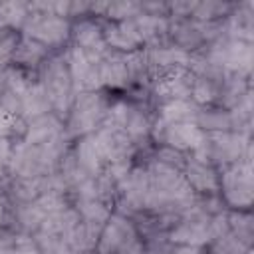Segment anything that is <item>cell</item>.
I'll list each match as a JSON object with an SVG mask.
<instances>
[{
    "label": "cell",
    "mask_w": 254,
    "mask_h": 254,
    "mask_svg": "<svg viewBox=\"0 0 254 254\" xmlns=\"http://www.w3.org/2000/svg\"><path fill=\"white\" fill-rule=\"evenodd\" d=\"M20 101H22V109L28 115H38V117L44 115L48 111V107L52 105L48 95H46V91H44V87H42V83H36V85L30 83V87L20 97Z\"/></svg>",
    "instance_id": "cell-17"
},
{
    "label": "cell",
    "mask_w": 254,
    "mask_h": 254,
    "mask_svg": "<svg viewBox=\"0 0 254 254\" xmlns=\"http://www.w3.org/2000/svg\"><path fill=\"white\" fill-rule=\"evenodd\" d=\"M198 113H196V107L187 101V99H173L169 101L165 107H163V121L167 125H173V123H190V119H194Z\"/></svg>",
    "instance_id": "cell-16"
},
{
    "label": "cell",
    "mask_w": 254,
    "mask_h": 254,
    "mask_svg": "<svg viewBox=\"0 0 254 254\" xmlns=\"http://www.w3.org/2000/svg\"><path fill=\"white\" fill-rule=\"evenodd\" d=\"M187 177H189V185L194 187L196 190H214L216 189V175L210 167H206V163L192 159L187 167Z\"/></svg>",
    "instance_id": "cell-15"
},
{
    "label": "cell",
    "mask_w": 254,
    "mask_h": 254,
    "mask_svg": "<svg viewBox=\"0 0 254 254\" xmlns=\"http://www.w3.org/2000/svg\"><path fill=\"white\" fill-rule=\"evenodd\" d=\"M93 137H95V141H97V145H99V149H101V153H103L105 159L117 161V159H123L127 155L131 137L125 133V129L103 127Z\"/></svg>",
    "instance_id": "cell-4"
},
{
    "label": "cell",
    "mask_w": 254,
    "mask_h": 254,
    "mask_svg": "<svg viewBox=\"0 0 254 254\" xmlns=\"http://www.w3.org/2000/svg\"><path fill=\"white\" fill-rule=\"evenodd\" d=\"M190 93L194 95L196 101L204 103V101H210V99L216 95V87H214L212 79H208V77H198V79L192 83Z\"/></svg>",
    "instance_id": "cell-21"
},
{
    "label": "cell",
    "mask_w": 254,
    "mask_h": 254,
    "mask_svg": "<svg viewBox=\"0 0 254 254\" xmlns=\"http://www.w3.org/2000/svg\"><path fill=\"white\" fill-rule=\"evenodd\" d=\"M131 238H135V232H133L131 224L121 216H113L109 220V224L105 226V230L101 232L99 254H113L115 250H119Z\"/></svg>",
    "instance_id": "cell-5"
},
{
    "label": "cell",
    "mask_w": 254,
    "mask_h": 254,
    "mask_svg": "<svg viewBox=\"0 0 254 254\" xmlns=\"http://www.w3.org/2000/svg\"><path fill=\"white\" fill-rule=\"evenodd\" d=\"M14 121H16V115H12V113L0 103V135L8 133V131L14 127Z\"/></svg>",
    "instance_id": "cell-25"
},
{
    "label": "cell",
    "mask_w": 254,
    "mask_h": 254,
    "mask_svg": "<svg viewBox=\"0 0 254 254\" xmlns=\"http://www.w3.org/2000/svg\"><path fill=\"white\" fill-rule=\"evenodd\" d=\"M77 210H81V214L85 216V220L99 222V224L109 216L107 208L99 202V198H81L79 204H77Z\"/></svg>",
    "instance_id": "cell-20"
},
{
    "label": "cell",
    "mask_w": 254,
    "mask_h": 254,
    "mask_svg": "<svg viewBox=\"0 0 254 254\" xmlns=\"http://www.w3.org/2000/svg\"><path fill=\"white\" fill-rule=\"evenodd\" d=\"M165 139L173 149H198L206 137L194 123H173L167 125Z\"/></svg>",
    "instance_id": "cell-7"
},
{
    "label": "cell",
    "mask_w": 254,
    "mask_h": 254,
    "mask_svg": "<svg viewBox=\"0 0 254 254\" xmlns=\"http://www.w3.org/2000/svg\"><path fill=\"white\" fill-rule=\"evenodd\" d=\"M212 62L218 65H226L232 69H248L252 62V52L248 44L242 42H228L224 48H218L212 56Z\"/></svg>",
    "instance_id": "cell-8"
},
{
    "label": "cell",
    "mask_w": 254,
    "mask_h": 254,
    "mask_svg": "<svg viewBox=\"0 0 254 254\" xmlns=\"http://www.w3.org/2000/svg\"><path fill=\"white\" fill-rule=\"evenodd\" d=\"M60 133V123L56 117L52 115H40L36 117V121L30 125L28 129V137L24 143L28 145H44V143H50L58 137Z\"/></svg>",
    "instance_id": "cell-12"
},
{
    "label": "cell",
    "mask_w": 254,
    "mask_h": 254,
    "mask_svg": "<svg viewBox=\"0 0 254 254\" xmlns=\"http://www.w3.org/2000/svg\"><path fill=\"white\" fill-rule=\"evenodd\" d=\"M28 34L44 44H58L67 36V24L58 16H36L28 26Z\"/></svg>",
    "instance_id": "cell-6"
},
{
    "label": "cell",
    "mask_w": 254,
    "mask_h": 254,
    "mask_svg": "<svg viewBox=\"0 0 254 254\" xmlns=\"http://www.w3.org/2000/svg\"><path fill=\"white\" fill-rule=\"evenodd\" d=\"M103 159H105V157H103V153H101V149H99V145H97V141H95L93 135L85 137V139L77 145L75 161H77V165L83 169V173H85L87 177H95V175L99 173V167H101Z\"/></svg>",
    "instance_id": "cell-11"
},
{
    "label": "cell",
    "mask_w": 254,
    "mask_h": 254,
    "mask_svg": "<svg viewBox=\"0 0 254 254\" xmlns=\"http://www.w3.org/2000/svg\"><path fill=\"white\" fill-rule=\"evenodd\" d=\"M145 131H147V119H145L139 111H133V109H131L129 119H127V123H125V133H127L129 137H141Z\"/></svg>",
    "instance_id": "cell-24"
},
{
    "label": "cell",
    "mask_w": 254,
    "mask_h": 254,
    "mask_svg": "<svg viewBox=\"0 0 254 254\" xmlns=\"http://www.w3.org/2000/svg\"><path fill=\"white\" fill-rule=\"evenodd\" d=\"M141 250H143L141 242L135 240V238H131L129 242H125V244H123L119 250H115L113 254H141Z\"/></svg>",
    "instance_id": "cell-26"
},
{
    "label": "cell",
    "mask_w": 254,
    "mask_h": 254,
    "mask_svg": "<svg viewBox=\"0 0 254 254\" xmlns=\"http://www.w3.org/2000/svg\"><path fill=\"white\" fill-rule=\"evenodd\" d=\"M46 54L42 44H36L34 40H24L16 50H14V58L22 64H36L42 56Z\"/></svg>",
    "instance_id": "cell-19"
},
{
    "label": "cell",
    "mask_w": 254,
    "mask_h": 254,
    "mask_svg": "<svg viewBox=\"0 0 254 254\" xmlns=\"http://www.w3.org/2000/svg\"><path fill=\"white\" fill-rule=\"evenodd\" d=\"M105 113L103 109V101L99 95L95 93H81L77 99V105L73 109L71 115V131L73 133H83L95 127V123L99 121V117Z\"/></svg>",
    "instance_id": "cell-3"
},
{
    "label": "cell",
    "mask_w": 254,
    "mask_h": 254,
    "mask_svg": "<svg viewBox=\"0 0 254 254\" xmlns=\"http://www.w3.org/2000/svg\"><path fill=\"white\" fill-rule=\"evenodd\" d=\"M99 238V222L83 220L77 222L69 232H65V242L73 252H91Z\"/></svg>",
    "instance_id": "cell-9"
},
{
    "label": "cell",
    "mask_w": 254,
    "mask_h": 254,
    "mask_svg": "<svg viewBox=\"0 0 254 254\" xmlns=\"http://www.w3.org/2000/svg\"><path fill=\"white\" fill-rule=\"evenodd\" d=\"M8 157H10V145L4 137H0V167L8 161Z\"/></svg>",
    "instance_id": "cell-27"
},
{
    "label": "cell",
    "mask_w": 254,
    "mask_h": 254,
    "mask_svg": "<svg viewBox=\"0 0 254 254\" xmlns=\"http://www.w3.org/2000/svg\"><path fill=\"white\" fill-rule=\"evenodd\" d=\"M173 240L183 242L187 246L202 244L210 240V222L204 218H189L173 232Z\"/></svg>",
    "instance_id": "cell-10"
},
{
    "label": "cell",
    "mask_w": 254,
    "mask_h": 254,
    "mask_svg": "<svg viewBox=\"0 0 254 254\" xmlns=\"http://www.w3.org/2000/svg\"><path fill=\"white\" fill-rule=\"evenodd\" d=\"M69 83H71V75L69 69L62 64V62H52L46 67L44 73V91L50 99V103L58 109H65L67 107V99H69Z\"/></svg>",
    "instance_id": "cell-1"
},
{
    "label": "cell",
    "mask_w": 254,
    "mask_h": 254,
    "mask_svg": "<svg viewBox=\"0 0 254 254\" xmlns=\"http://www.w3.org/2000/svg\"><path fill=\"white\" fill-rule=\"evenodd\" d=\"M171 254H202L196 246H187V244H183L181 248H177V250H173Z\"/></svg>",
    "instance_id": "cell-28"
},
{
    "label": "cell",
    "mask_w": 254,
    "mask_h": 254,
    "mask_svg": "<svg viewBox=\"0 0 254 254\" xmlns=\"http://www.w3.org/2000/svg\"><path fill=\"white\" fill-rule=\"evenodd\" d=\"M77 222H79L77 212H75V210H69V208H64V210H58V212L46 216L40 226H42V232H44V234L60 236V234L69 232Z\"/></svg>",
    "instance_id": "cell-14"
},
{
    "label": "cell",
    "mask_w": 254,
    "mask_h": 254,
    "mask_svg": "<svg viewBox=\"0 0 254 254\" xmlns=\"http://www.w3.org/2000/svg\"><path fill=\"white\" fill-rule=\"evenodd\" d=\"M224 194L232 204L246 206L252 200V177H250V163L234 165L222 179Z\"/></svg>",
    "instance_id": "cell-2"
},
{
    "label": "cell",
    "mask_w": 254,
    "mask_h": 254,
    "mask_svg": "<svg viewBox=\"0 0 254 254\" xmlns=\"http://www.w3.org/2000/svg\"><path fill=\"white\" fill-rule=\"evenodd\" d=\"M190 87H192V79H189L183 71H171L165 79L159 81L157 93H161L163 97L185 99L190 93Z\"/></svg>",
    "instance_id": "cell-13"
},
{
    "label": "cell",
    "mask_w": 254,
    "mask_h": 254,
    "mask_svg": "<svg viewBox=\"0 0 254 254\" xmlns=\"http://www.w3.org/2000/svg\"><path fill=\"white\" fill-rule=\"evenodd\" d=\"M127 77H129V71H127V64H125L123 58H107L105 62H101V79H103V83L121 85Z\"/></svg>",
    "instance_id": "cell-18"
},
{
    "label": "cell",
    "mask_w": 254,
    "mask_h": 254,
    "mask_svg": "<svg viewBox=\"0 0 254 254\" xmlns=\"http://www.w3.org/2000/svg\"><path fill=\"white\" fill-rule=\"evenodd\" d=\"M107 40L111 42V46H115V48H123V50H131L135 44H137V40L133 38V34L127 30V28H113V30H109V34H107Z\"/></svg>",
    "instance_id": "cell-22"
},
{
    "label": "cell",
    "mask_w": 254,
    "mask_h": 254,
    "mask_svg": "<svg viewBox=\"0 0 254 254\" xmlns=\"http://www.w3.org/2000/svg\"><path fill=\"white\" fill-rule=\"evenodd\" d=\"M198 117L208 129H218V131L230 127V123H232V117L222 111H206V113H200Z\"/></svg>",
    "instance_id": "cell-23"
}]
</instances>
